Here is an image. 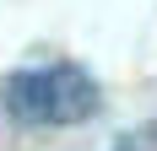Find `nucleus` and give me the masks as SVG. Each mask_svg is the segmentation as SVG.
<instances>
[{"label":"nucleus","instance_id":"obj_1","mask_svg":"<svg viewBox=\"0 0 157 151\" xmlns=\"http://www.w3.org/2000/svg\"><path fill=\"white\" fill-rule=\"evenodd\" d=\"M0 103L16 124L27 130H65V124H87L103 108V92L81 65L54 60V65H33V70L6 76Z\"/></svg>","mask_w":157,"mask_h":151},{"label":"nucleus","instance_id":"obj_2","mask_svg":"<svg viewBox=\"0 0 157 151\" xmlns=\"http://www.w3.org/2000/svg\"><path fill=\"white\" fill-rule=\"evenodd\" d=\"M114 151H157V124H141V130H130V135L119 140Z\"/></svg>","mask_w":157,"mask_h":151}]
</instances>
